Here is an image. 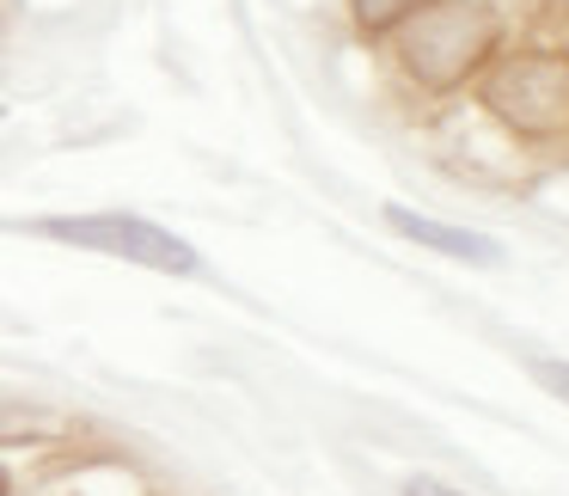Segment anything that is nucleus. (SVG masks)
<instances>
[{
  "label": "nucleus",
  "mask_w": 569,
  "mask_h": 496,
  "mask_svg": "<svg viewBox=\"0 0 569 496\" xmlns=\"http://www.w3.org/2000/svg\"><path fill=\"white\" fill-rule=\"evenodd\" d=\"M483 105L520 136L569 129V56H515L483 75Z\"/></svg>",
  "instance_id": "3"
},
{
  "label": "nucleus",
  "mask_w": 569,
  "mask_h": 496,
  "mask_svg": "<svg viewBox=\"0 0 569 496\" xmlns=\"http://www.w3.org/2000/svg\"><path fill=\"white\" fill-rule=\"evenodd\" d=\"M386 221H392V234H405V239H417V246H429V251H441V258H471V264H496L502 258V246L496 239H483V234H471V227H447V221H422V215H410V209H386Z\"/></svg>",
  "instance_id": "4"
},
{
  "label": "nucleus",
  "mask_w": 569,
  "mask_h": 496,
  "mask_svg": "<svg viewBox=\"0 0 569 496\" xmlns=\"http://www.w3.org/2000/svg\"><path fill=\"white\" fill-rule=\"evenodd\" d=\"M527 368H532V380H539L545 393H551V398H563V405H569V361H551V356H532Z\"/></svg>",
  "instance_id": "6"
},
{
  "label": "nucleus",
  "mask_w": 569,
  "mask_h": 496,
  "mask_svg": "<svg viewBox=\"0 0 569 496\" xmlns=\"http://www.w3.org/2000/svg\"><path fill=\"white\" fill-rule=\"evenodd\" d=\"M0 496H13V472L0 466Z\"/></svg>",
  "instance_id": "8"
},
{
  "label": "nucleus",
  "mask_w": 569,
  "mask_h": 496,
  "mask_svg": "<svg viewBox=\"0 0 569 496\" xmlns=\"http://www.w3.org/2000/svg\"><path fill=\"white\" fill-rule=\"evenodd\" d=\"M405 496H466V490H453V484H441V478H410Z\"/></svg>",
  "instance_id": "7"
},
{
  "label": "nucleus",
  "mask_w": 569,
  "mask_h": 496,
  "mask_svg": "<svg viewBox=\"0 0 569 496\" xmlns=\"http://www.w3.org/2000/svg\"><path fill=\"white\" fill-rule=\"evenodd\" d=\"M38 234L62 239V246L99 251V258H123L141 264V270H166V276H190L197 270V246L178 234H166L160 221H141V215L104 209V215H56V221H38Z\"/></svg>",
  "instance_id": "2"
},
{
  "label": "nucleus",
  "mask_w": 569,
  "mask_h": 496,
  "mask_svg": "<svg viewBox=\"0 0 569 496\" xmlns=\"http://www.w3.org/2000/svg\"><path fill=\"white\" fill-rule=\"evenodd\" d=\"M422 7H435V0H356V19L368 31H380V26H392V19H405V13H422Z\"/></svg>",
  "instance_id": "5"
},
{
  "label": "nucleus",
  "mask_w": 569,
  "mask_h": 496,
  "mask_svg": "<svg viewBox=\"0 0 569 496\" xmlns=\"http://www.w3.org/2000/svg\"><path fill=\"white\" fill-rule=\"evenodd\" d=\"M502 43V19L483 13V7H459V0H435L410 19L405 31V68L422 80L429 92H447L483 68Z\"/></svg>",
  "instance_id": "1"
}]
</instances>
